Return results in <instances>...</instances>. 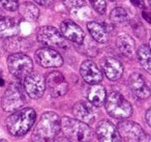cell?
<instances>
[{"label": "cell", "mask_w": 151, "mask_h": 142, "mask_svg": "<svg viewBox=\"0 0 151 142\" xmlns=\"http://www.w3.org/2000/svg\"><path fill=\"white\" fill-rule=\"evenodd\" d=\"M60 130V117L55 112H46L34 128L31 140L32 142H49L58 135Z\"/></svg>", "instance_id": "1"}, {"label": "cell", "mask_w": 151, "mask_h": 142, "mask_svg": "<svg viewBox=\"0 0 151 142\" xmlns=\"http://www.w3.org/2000/svg\"><path fill=\"white\" fill-rule=\"evenodd\" d=\"M35 119L36 113L32 108L19 109L6 118V129L11 135L21 137L31 129Z\"/></svg>", "instance_id": "2"}, {"label": "cell", "mask_w": 151, "mask_h": 142, "mask_svg": "<svg viewBox=\"0 0 151 142\" xmlns=\"http://www.w3.org/2000/svg\"><path fill=\"white\" fill-rule=\"evenodd\" d=\"M60 125L63 134L69 141L87 142L92 137V132L87 123L70 117H62Z\"/></svg>", "instance_id": "3"}, {"label": "cell", "mask_w": 151, "mask_h": 142, "mask_svg": "<svg viewBox=\"0 0 151 142\" xmlns=\"http://www.w3.org/2000/svg\"><path fill=\"white\" fill-rule=\"evenodd\" d=\"M105 106L107 112L116 119H126L132 113L130 103L118 92H111L106 96Z\"/></svg>", "instance_id": "4"}, {"label": "cell", "mask_w": 151, "mask_h": 142, "mask_svg": "<svg viewBox=\"0 0 151 142\" xmlns=\"http://www.w3.org/2000/svg\"><path fill=\"white\" fill-rule=\"evenodd\" d=\"M26 96L23 88L20 84L12 83L5 90L1 99V106L6 112H14L25 105Z\"/></svg>", "instance_id": "5"}, {"label": "cell", "mask_w": 151, "mask_h": 142, "mask_svg": "<svg viewBox=\"0 0 151 142\" xmlns=\"http://www.w3.org/2000/svg\"><path fill=\"white\" fill-rule=\"evenodd\" d=\"M7 67L14 77L17 79H24L32 73L33 63L28 55L24 53H14L7 58Z\"/></svg>", "instance_id": "6"}, {"label": "cell", "mask_w": 151, "mask_h": 142, "mask_svg": "<svg viewBox=\"0 0 151 142\" xmlns=\"http://www.w3.org/2000/svg\"><path fill=\"white\" fill-rule=\"evenodd\" d=\"M37 41L49 48H62L65 46V40L61 32L52 26H42L37 30Z\"/></svg>", "instance_id": "7"}, {"label": "cell", "mask_w": 151, "mask_h": 142, "mask_svg": "<svg viewBox=\"0 0 151 142\" xmlns=\"http://www.w3.org/2000/svg\"><path fill=\"white\" fill-rule=\"evenodd\" d=\"M46 88L49 90L50 94L54 98L62 96L68 90V84H67L65 78L59 72H51L45 78Z\"/></svg>", "instance_id": "8"}, {"label": "cell", "mask_w": 151, "mask_h": 142, "mask_svg": "<svg viewBox=\"0 0 151 142\" xmlns=\"http://www.w3.org/2000/svg\"><path fill=\"white\" fill-rule=\"evenodd\" d=\"M35 60L38 64L44 67H59L63 63L60 53L49 47H44L36 51Z\"/></svg>", "instance_id": "9"}, {"label": "cell", "mask_w": 151, "mask_h": 142, "mask_svg": "<svg viewBox=\"0 0 151 142\" xmlns=\"http://www.w3.org/2000/svg\"><path fill=\"white\" fill-rule=\"evenodd\" d=\"M24 90L31 99H40L46 90L45 78L40 74L31 73L24 78Z\"/></svg>", "instance_id": "10"}, {"label": "cell", "mask_w": 151, "mask_h": 142, "mask_svg": "<svg viewBox=\"0 0 151 142\" xmlns=\"http://www.w3.org/2000/svg\"><path fill=\"white\" fill-rule=\"evenodd\" d=\"M117 130L121 139L126 142H140V140L145 136V132L141 125L134 121H121L118 123Z\"/></svg>", "instance_id": "11"}, {"label": "cell", "mask_w": 151, "mask_h": 142, "mask_svg": "<svg viewBox=\"0 0 151 142\" xmlns=\"http://www.w3.org/2000/svg\"><path fill=\"white\" fill-rule=\"evenodd\" d=\"M60 32L66 40L75 43V44L81 45L83 44L85 38V34L83 29L76 24L71 20H64L60 25Z\"/></svg>", "instance_id": "12"}, {"label": "cell", "mask_w": 151, "mask_h": 142, "mask_svg": "<svg viewBox=\"0 0 151 142\" xmlns=\"http://www.w3.org/2000/svg\"><path fill=\"white\" fill-rule=\"evenodd\" d=\"M96 136L99 142H121L117 128L109 120H101L97 125Z\"/></svg>", "instance_id": "13"}, {"label": "cell", "mask_w": 151, "mask_h": 142, "mask_svg": "<svg viewBox=\"0 0 151 142\" xmlns=\"http://www.w3.org/2000/svg\"><path fill=\"white\" fill-rule=\"evenodd\" d=\"M128 85H129L132 94L140 100L148 99L150 96V88L147 85L144 77L140 74H132L129 79H128Z\"/></svg>", "instance_id": "14"}, {"label": "cell", "mask_w": 151, "mask_h": 142, "mask_svg": "<svg viewBox=\"0 0 151 142\" xmlns=\"http://www.w3.org/2000/svg\"><path fill=\"white\" fill-rule=\"evenodd\" d=\"M80 73L85 82L88 84H99L103 80V74L96 64L91 60H85L81 64Z\"/></svg>", "instance_id": "15"}, {"label": "cell", "mask_w": 151, "mask_h": 142, "mask_svg": "<svg viewBox=\"0 0 151 142\" xmlns=\"http://www.w3.org/2000/svg\"><path fill=\"white\" fill-rule=\"evenodd\" d=\"M73 113L78 120L83 121L87 125L92 123L95 119L93 107L86 101H79L76 103L73 107Z\"/></svg>", "instance_id": "16"}, {"label": "cell", "mask_w": 151, "mask_h": 142, "mask_svg": "<svg viewBox=\"0 0 151 142\" xmlns=\"http://www.w3.org/2000/svg\"><path fill=\"white\" fill-rule=\"evenodd\" d=\"M101 67L108 79L112 81L120 79L123 74V65L118 59L113 57H108L104 59L101 62Z\"/></svg>", "instance_id": "17"}, {"label": "cell", "mask_w": 151, "mask_h": 142, "mask_svg": "<svg viewBox=\"0 0 151 142\" xmlns=\"http://www.w3.org/2000/svg\"><path fill=\"white\" fill-rule=\"evenodd\" d=\"M19 22L15 18H0V38H11L19 34Z\"/></svg>", "instance_id": "18"}, {"label": "cell", "mask_w": 151, "mask_h": 142, "mask_svg": "<svg viewBox=\"0 0 151 142\" xmlns=\"http://www.w3.org/2000/svg\"><path fill=\"white\" fill-rule=\"evenodd\" d=\"M87 28H88L91 36H92L95 42L105 44V43H107L109 41V31L106 29V27L103 24L92 21L87 24Z\"/></svg>", "instance_id": "19"}, {"label": "cell", "mask_w": 151, "mask_h": 142, "mask_svg": "<svg viewBox=\"0 0 151 142\" xmlns=\"http://www.w3.org/2000/svg\"><path fill=\"white\" fill-rule=\"evenodd\" d=\"M116 45H117L118 50H119V52L122 55H124L125 57H128V58H132L134 57L136 44H134V41L132 40V36H127V34L120 36L117 38Z\"/></svg>", "instance_id": "20"}, {"label": "cell", "mask_w": 151, "mask_h": 142, "mask_svg": "<svg viewBox=\"0 0 151 142\" xmlns=\"http://www.w3.org/2000/svg\"><path fill=\"white\" fill-rule=\"evenodd\" d=\"M106 89L104 86L99 84H93L88 91V100L93 106H101L106 100Z\"/></svg>", "instance_id": "21"}, {"label": "cell", "mask_w": 151, "mask_h": 142, "mask_svg": "<svg viewBox=\"0 0 151 142\" xmlns=\"http://www.w3.org/2000/svg\"><path fill=\"white\" fill-rule=\"evenodd\" d=\"M138 59L140 61L141 65L144 67V70L147 73L151 72V59H150V48L148 44L142 45L138 49Z\"/></svg>", "instance_id": "22"}, {"label": "cell", "mask_w": 151, "mask_h": 142, "mask_svg": "<svg viewBox=\"0 0 151 142\" xmlns=\"http://www.w3.org/2000/svg\"><path fill=\"white\" fill-rule=\"evenodd\" d=\"M20 11V14L23 16L25 19L34 21L40 16V9L35 4L31 2H24L21 7H18Z\"/></svg>", "instance_id": "23"}, {"label": "cell", "mask_w": 151, "mask_h": 142, "mask_svg": "<svg viewBox=\"0 0 151 142\" xmlns=\"http://www.w3.org/2000/svg\"><path fill=\"white\" fill-rule=\"evenodd\" d=\"M110 19L114 23H122V22L127 21L128 14L123 7H115L110 13Z\"/></svg>", "instance_id": "24"}, {"label": "cell", "mask_w": 151, "mask_h": 142, "mask_svg": "<svg viewBox=\"0 0 151 142\" xmlns=\"http://www.w3.org/2000/svg\"><path fill=\"white\" fill-rule=\"evenodd\" d=\"M89 1H90L91 5L96 13L101 14V15H104L106 13L107 3H106L105 0H89Z\"/></svg>", "instance_id": "25"}, {"label": "cell", "mask_w": 151, "mask_h": 142, "mask_svg": "<svg viewBox=\"0 0 151 142\" xmlns=\"http://www.w3.org/2000/svg\"><path fill=\"white\" fill-rule=\"evenodd\" d=\"M63 3L69 9H77L86 7V2L84 0H63Z\"/></svg>", "instance_id": "26"}, {"label": "cell", "mask_w": 151, "mask_h": 142, "mask_svg": "<svg viewBox=\"0 0 151 142\" xmlns=\"http://www.w3.org/2000/svg\"><path fill=\"white\" fill-rule=\"evenodd\" d=\"M0 4L2 5L3 9L9 12H15L19 7L18 0H0Z\"/></svg>", "instance_id": "27"}, {"label": "cell", "mask_w": 151, "mask_h": 142, "mask_svg": "<svg viewBox=\"0 0 151 142\" xmlns=\"http://www.w3.org/2000/svg\"><path fill=\"white\" fill-rule=\"evenodd\" d=\"M33 1H35V3L42 5V7H50L53 5V3H54L55 0H33Z\"/></svg>", "instance_id": "28"}, {"label": "cell", "mask_w": 151, "mask_h": 142, "mask_svg": "<svg viewBox=\"0 0 151 142\" xmlns=\"http://www.w3.org/2000/svg\"><path fill=\"white\" fill-rule=\"evenodd\" d=\"M130 2H132L134 7H139V9H142V7H144V5H145L144 0H130Z\"/></svg>", "instance_id": "29"}, {"label": "cell", "mask_w": 151, "mask_h": 142, "mask_svg": "<svg viewBox=\"0 0 151 142\" xmlns=\"http://www.w3.org/2000/svg\"><path fill=\"white\" fill-rule=\"evenodd\" d=\"M49 142H70L68 139H67L66 137H55L54 139H52L51 141H49Z\"/></svg>", "instance_id": "30"}, {"label": "cell", "mask_w": 151, "mask_h": 142, "mask_svg": "<svg viewBox=\"0 0 151 142\" xmlns=\"http://www.w3.org/2000/svg\"><path fill=\"white\" fill-rule=\"evenodd\" d=\"M150 115H151V109H148L145 115V118H146V122L148 125H151V121H150Z\"/></svg>", "instance_id": "31"}, {"label": "cell", "mask_w": 151, "mask_h": 142, "mask_svg": "<svg viewBox=\"0 0 151 142\" xmlns=\"http://www.w3.org/2000/svg\"><path fill=\"white\" fill-rule=\"evenodd\" d=\"M142 15H143V17L145 18V20H146L148 23H150V14H149V12L148 11H143Z\"/></svg>", "instance_id": "32"}, {"label": "cell", "mask_w": 151, "mask_h": 142, "mask_svg": "<svg viewBox=\"0 0 151 142\" xmlns=\"http://www.w3.org/2000/svg\"><path fill=\"white\" fill-rule=\"evenodd\" d=\"M140 142H150V138H149V135H145L144 137L141 139V141Z\"/></svg>", "instance_id": "33"}, {"label": "cell", "mask_w": 151, "mask_h": 142, "mask_svg": "<svg viewBox=\"0 0 151 142\" xmlns=\"http://www.w3.org/2000/svg\"><path fill=\"white\" fill-rule=\"evenodd\" d=\"M3 83H4V82H3V79L1 77H0V86H2Z\"/></svg>", "instance_id": "34"}, {"label": "cell", "mask_w": 151, "mask_h": 142, "mask_svg": "<svg viewBox=\"0 0 151 142\" xmlns=\"http://www.w3.org/2000/svg\"><path fill=\"white\" fill-rule=\"evenodd\" d=\"M0 142H7V141L5 139H1V140H0Z\"/></svg>", "instance_id": "35"}]
</instances>
